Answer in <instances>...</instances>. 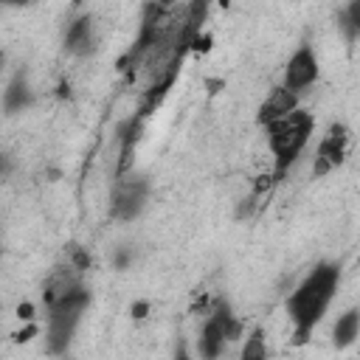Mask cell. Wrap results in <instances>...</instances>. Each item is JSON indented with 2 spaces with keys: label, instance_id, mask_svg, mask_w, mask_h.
Returning <instances> with one entry per match:
<instances>
[{
  "label": "cell",
  "instance_id": "1",
  "mask_svg": "<svg viewBox=\"0 0 360 360\" xmlns=\"http://www.w3.org/2000/svg\"><path fill=\"white\" fill-rule=\"evenodd\" d=\"M338 284H340V267L335 262H318L301 278V284L290 292L287 315H290L298 343H304L312 335V329L323 321V315L338 292Z\"/></svg>",
  "mask_w": 360,
  "mask_h": 360
},
{
  "label": "cell",
  "instance_id": "2",
  "mask_svg": "<svg viewBox=\"0 0 360 360\" xmlns=\"http://www.w3.org/2000/svg\"><path fill=\"white\" fill-rule=\"evenodd\" d=\"M312 127H315L312 115L307 110H301V107L264 127L267 146L273 152V180H284V174L304 155V149H307V143L312 138Z\"/></svg>",
  "mask_w": 360,
  "mask_h": 360
},
{
  "label": "cell",
  "instance_id": "3",
  "mask_svg": "<svg viewBox=\"0 0 360 360\" xmlns=\"http://www.w3.org/2000/svg\"><path fill=\"white\" fill-rule=\"evenodd\" d=\"M87 307H90V290L82 281L45 304V312H48L45 340H48V352L51 354L68 352V346H70V340H73Z\"/></svg>",
  "mask_w": 360,
  "mask_h": 360
},
{
  "label": "cell",
  "instance_id": "4",
  "mask_svg": "<svg viewBox=\"0 0 360 360\" xmlns=\"http://www.w3.org/2000/svg\"><path fill=\"white\" fill-rule=\"evenodd\" d=\"M239 332H242V323L236 321L231 304L225 298H217L211 312H208V318H205V323H202V329H200L197 349H200L202 357H219L225 343L236 340Z\"/></svg>",
  "mask_w": 360,
  "mask_h": 360
},
{
  "label": "cell",
  "instance_id": "5",
  "mask_svg": "<svg viewBox=\"0 0 360 360\" xmlns=\"http://www.w3.org/2000/svg\"><path fill=\"white\" fill-rule=\"evenodd\" d=\"M146 200H149V180L143 174L132 172L127 177H118L110 194V217L121 222H132L143 214Z\"/></svg>",
  "mask_w": 360,
  "mask_h": 360
},
{
  "label": "cell",
  "instance_id": "6",
  "mask_svg": "<svg viewBox=\"0 0 360 360\" xmlns=\"http://www.w3.org/2000/svg\"><path fill=\"white\" fill-rule=\"evenodd\" d=\"M349 143H352V129L343 121H332L318 141V149L312 158V177H326L338 166H343L349 155Z\"/></svg>",
  "mask_w": 360,
  "mask_h": 360
},
{
  "label": "cell",
  "instance_id": "7",
  "mask_svg": "<svg viewBox=\"0 0 360 360\" xmlns=\"http://www.w3.org/2000/svg\"><path fill=\"white\" fill-rule=\"evenodd\" d=\"M318 73H321V68H318V56H315V51H312L309 45H301V48L292 51V56L287 59L281 84L290 87V90H295V93H304L307 87L315 84Z\"/></svg>",
  "mask_w": 360,
  "mask_h": 360
},
{
  "label": "cell",
  "instance_id": "8",
  "mask_svg": "<svg viewBox=\"0 0 360 360\" xmlns=\"http://www.w3.org/2000/svg\"><path fill=\"white\" fill-rule=\"evenodd\" d=\"M62 45L73 56H90L98 45V28H96L93 14H79L76 20H70V25L65 28Z\"/></svg>",
  "mask_w": 360,
  "mask_h": 360
},
{
  "label": "cell",
  "instance_id": "9",
  "mask_svg": "<svg viewBox=\"0 0 360 360\" xmlns=\"http://www.w3.org/2000/svg\"><path fill=\"white\" fill-rule=\"evenodd\" d=\"M292 110H298V93L290 90V87H284V84H276V87H270V93H267L264 101L259 104L256 121H259L262 127H267V124H273V121L290 115Z\"/></svg>",
  "mask_w": 360,
  "mask_h": 360
},
{
  "label": "cell",
  "instance_id": "10",
  "mask_svg": "<svg viewBox=\"0 0 360 360\" xmlns=\"http://www.w3.org/2000/svg\"><path fill=\"white\" fill-rule=\"evenodd\" d=\"M31 104H34L31 79H28V70L20 68V70L8 79L6 90H3V110H6V115H17V112L28 110Z\"/></svg>",
  "mask_w": 360,
  "mask_h": 360
},
{
  "label": "cell",
  "instance_id": "11",
  "mask_svg": "<svg viewBox=\"0 0 360 360\" xmlns=\"http://www.w3.org/2000/svg\"><path fill=\"white\" fill-rule=\"evenodd\" d=\"M357 335H360V307H352L343 315H338V321L332 326V343L338 349H346L357 340Z\"/></svg>",
  "mask_w": 360,
  "mask_h": 360
},
{
  "label": "cell",
  "instance_id": "12",
  "mask_svg": "<svg viewBox=\"0 0 360 360\" xmlns=\"http://www.w3.org/2000/svg\"><path fill=\"white\" fill-rule=\"evenodd\" d=\"M338 25L343 31L346 39H357L360 37V0H349L338 17Z\"/></svg>",
  "mask_w": 360,
  "mask_h": 360
},
{
  "label": "cell",
  "instance_id": "13",
  "mask_svg": "<svg viewBox=\"0 0 360 360\" xmlns=\"http://www.w3.org/2000/svg\"><path fill=\"white\" fill-rule=\"evenodd\" d=\"M242 357L245 360H264L267 357V346H264V332L262 329H253L248 343L242 346Z\"/></svg>",
  "mask_w": 360,
  "mask_h": 360
},
{
  "label": "cell",
  "instance_id": "14",
  "mask_svg": "<svg viewBox=\"0 0 360 360\" xmlns=\"http://www.w3.org/2000/svg\"><path fill=\"white\" fill-rule=\"evenodd\" d=\"M129 259H132V253H129V250H118V253H115V267H127V264H129Z\"/></svg>",
  "mask_w": 360,
  "mask_h": 360
},
{
  "label": "cell",
  "instance_id": "15",
  "mask_svg": "<svg viewBox=\"0 0 360 360\" xmlns=\"http://www.w3.org/2000/svg\"><path fill=\"white\" fill-rule=\"evenodd\" d=\"M155 3H158V6H160V8H166V11H169V8H172V6H174V0H155Z\"/></svg>",
  "mask_w": 360,
  "mask_h": 360
},
{
  "label": "cell",
  "instance_id": "16",
  "mask_svg": "<svg viewBox=\"0 0 360 360\" xmlns=\"http://www.w3.org/2000/svg\"><path fill=\"white\" fill-rule=\"evenodd\" d=\"M25 3H31V0H6V6H25Z\"/></svg>",
  "mask_w": 360,
  "mask_h": 360
},
{
  "label": "cell",
  "instance_id": "17",
  "mask_svg": "<svg viewBox=\"0 0 360 360\" xmlns=\"http://www.w3.org/2000/svg\"><path fill=\"white\" fill-rule=\"evenodd\" d=\"M82 3H84V0H73V6H82Z\"/></svg>",
  "mask_w": 360,
  "mask_h": 360
}]
</instances>
